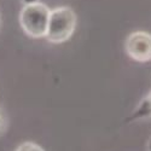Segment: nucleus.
Masks as SVG:
<instances>
[{
  "mask_svg": "<svg viewBox=\"0 0 151 151\" xmlns=\"http://www.w3.org/2000/svg\"><path fill=\"white\" fill-rule=\"evenodd\" d=\"M6 126H7L6 116H5V114H4V111H3L1 109H0V135L5 133Z\"/></svg>",
  "mask_w": 151,
  "mask_h": 151,
  "instance_id": "nucleus-5",
  "label": "nucleus"
},
{
  "mask_svg": "<svg viewBox=\"0 0 151 151\" xmlns=\"http://www.w3.org/2000/svg\"><path fill=\"white\" fill-rule=\"evenodd\" d=\"M16 151H44V149L40 145H37L33 142H26V143L21 144Z\"/></svg>",
  "mask_w": 151,
  "mask_h": 151,
  "instance_id": "nucleus-4",
  "label": "nucleus"
},
{
  "mask_svg": "<svg viewBox=\"0 0 151 151\" xmlns=\"http://www.w3.org/2000/svg\"><path fill=\"white\" fill-rule=\"evenodd\" d=\"M0 27H1V18H0Z\"/></svg>",
  "mask_w": 151,
  "mask_h": 151,
  "instance_id": "nucleus-8",
  "label": "nucleus"
},
{
  "mask_svg": "<svg viewBox=\"0 0 151 151\" xmlns=\"http://www.w3.org/2000/svg\"><path fill=\"white\" fill-rule=\"evenodd\" d=\"M149 151H151V139H150V142H149Z\"/></svg>",
  "mask_w": 151,
  "mask_h": 151,
  "instance_id": "nucleus-7",
  "label": "nucleus"
},
{
  "mask_svg": "<svg viewBox=\"0 0 151 151\" xmlns=\"http://www.w3.org/2000/svg\"><path fill=\"white\" fill-rule=\"evenodd\" d=\"M145 99L147 100V104H149V106H150V110H151V92L145 97Z\"/></svg>",
  "mask_w": 151,
  "mask_h": 151,
  "instance_id": "nucleus-6",
  "label": "nucleus"
},
{
  "mask_svg": "<svg viewBox=\"0 0 151 151\" xmlns=\"http://www.w3.org/2000/svg\"><path fill=\"white\" fill-rule=\"evenodd\" d=\"M127 55L140 63L151 60V34L146 32H134L128 35L124 42Z\"/></svg>",
  "mask_w": 151,
  "mask_h": 151,
  "instance_id": "nucleus-3",
  "label": "nucleus"
},
{
  "mask_svg": "<svg viewBox=\"0 0 151 151\" xmlns=\"http://www.w3.org/2000/svg\"><path fill=\"white\" fill-rule=\"evenodd\" d=\"M76 27V15L69 6L51 10L46 33V40L51 44H62L69 40Z\"/></svg>",
  "mask_w": 151,
  "mask_h": 151,
  "instance_id": "nucleus-2",
  "label": "nucleus"
},
{
  "mask_svg": "<svg viewBox=\"0 0 151 151\" xmlns=\"http://www.w3.org/2000/svg\"><path fill=\"white\" fill-rule=\"evenodd\" d=\"M51 10L44 3L36 1L24 4L19 12V24L22 30L28 36L39 39L45 37L47 33Z\"/></svg>",
  "mask_w": 151,
  "mask_h": 151,
  "instance_id": "nucleus-1",
  "label": "nucleus"
}]
</instances>
